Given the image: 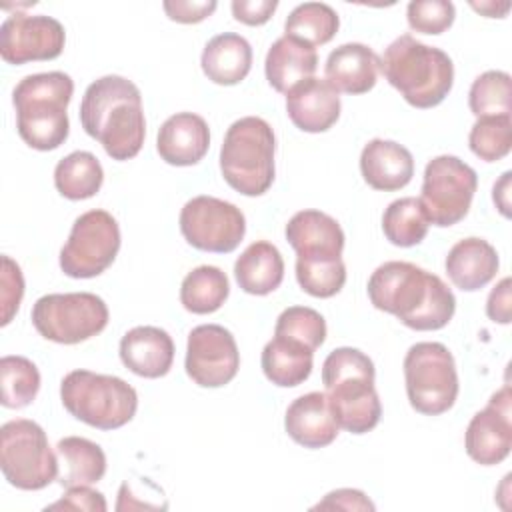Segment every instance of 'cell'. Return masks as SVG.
<instances>
[{"instance_id":"obj_1","label":"cell","mask_w":512,"mask_h":512,"mask_svg":"<svg viewBox=\"0 0 512 512\" xmlns=\"http://www.w3.org/2000/svg\"><path fill=\"white\" fill-rule=\"evenodd\" d=\"M366 290L374 308L418 332L444 328L456 312V298L444 280L412 262L380 264Z\"/></svg>"},{"instance_id":"obj_2","label":"cell","mask_w":512,"mask_h":512,"mask_svg":"<svg viewBox=\"0 0 512 512\" xmlns=\"http://www.w3.org/2000/svg\"><path fill=\"white\" fill-rule=\"evenodd\" d=\"M80 124L98 140L112 160L134 158L146 136L142 94L124 76H102L94 80L80 102Z\"/></svg>"},{"instance_id":"obj_3","label":"cell","mask_w":512,"mask_h":512,"mask_svg":"<svg viewBox=\"0 0 512 512\" xmlns=\"http://www.w3.org/2000/svg\"><path fill=\"white\" fill-rule=\"evenodd\" d=\"M374 362L358 348L332 350L322 364V384L340 428L352 434L370 432L382 416L374 388Z\"/></svg>"},{"instance_id":"obj_4","label":"cell","mask_w":512,"mask_h":512,"mask_svg":"<svg viewBox=\"0 0 512 512\" xmlns=\"http://www.w3.org/2000/svg\"><path fill=\"white\" fill-rule=\"evenodd\" d=\"M72 94L74 80L58 70L30 74L16 84L12 92L16 128L30 148L48 152L66 142L70 134L66 110Z\"/></svg>"},{"instance_id":"obj_5","label":"cell","mask_w":512,"mask_h":512,"mask_svg":"<svg viewBox=\"0 0 512 512\" xmlns=\"http://www.w3.org/2000/svg\"><path fill=\"white\" fill-rule=\"evenodd\" d=\"M380 70L410 106L422 110L438 106L454 84L452 58L412 34H402L388 44L380 58Z\"/></svg>"},{"instance_id":"obj_6","label":"cell","mask_w":512,"mask_h":512,"mask_svg":"<svg viewBox=\"0 0 512 512\" xmlns=\"http://www.w3.org/2000/svg\"><path fill=\"white\" fill-rule=\"evenodd\" d=\"M276 138L272 126L258 116L230 124L220 148V172L230 188L244 196H262L274 182Z\"/></svg>"},{"instance_id":"obj_7","label":"cell","mask_w":512,"mask_h":512,"mask_svg":"<svg viewBox=\"0 0 512 512\" xmlns=\"http://www.w3.org/2000/svg\"><path fill=\"white\" fill-rule=\"evenodd\" d=\"M60 400L76 420L98 430L122 428L138 408V394L126 380L90 370L68 372L60 382Z\"/></svg>"},{"instance_id":"obj_8","label":"cell","mask_w":512,"mask_h":512,"mask_svg":"<svg viewBox=\"0 0 512 512\" xmlns=\"http://www.w3.org/2000/svg\"><path fill=\"white\" fill-rule=\"evenodd\" d=\"M0 468L10 486L42 490L58 478V454L40 424L16 418L0 428Z\"/></svg>"},{"instance_id":"obj_9","label":"cell","mask_w":512,"mask_h":512,"mask_svg":"<svg viewBox=\"0 0 512 512\" xmlns=\"http://www.w3.org/2000/svg\"><path fill=\"white\" fill-rule=\"evenodd\" d=\"M404 382L416 412L426 416L448 412L460 390L452 352L440 342H416L404 356Z\"/></svg>"},{"instance_id":"obj_10","label":"cell","mask_w":512,"mask_h":512,"mask_svg":"<svg viewBox=\"0 0 512 512\" xmlns=\"http://www.w3.org/2000/svg\"><path fill=\"white\" fill-rule=\"evenodd\" d=\"M106 302L92 292L46 294L32 306L36 332L56 344H80L100 334L108 324Z\"/></svg>"},{"instance_id":"obj_11","label":"cell","mask_w":512,"mask_h":512,"mask_svg":"<svg viewBox=\"0 0 512 512\" xmlns=\"http://www.w3.org/2000/svg\"><path fill=\"white\" fill-rule=\"evenodd\" d=\"M476 188L478 176L474 168L458 156L442 154L426 164L418 200L430 224L448 228L468 214Z\"/></svg>"},{"instance_id":"obj_12","label":"cell","mask_w":512,"mask_h":512,"mask_svg":"<svg viewBox=\"0 0 512 512\" xmlns=\"http://www.w3.org/2000/svg\"><path fill=\"white\" fill-rule=\"evenodd\" d=\"M120 250V226L106 210L80 214L60 250V268L70 278H94L102 274Z\"/></svg>"},{"instance_id":"obj_13","label":"cell","mask_w":512,"mask_h":512,"mask_svg":"<svg viewBox=\"0 0 512 512\" xmlns=\"http://www.w3.org/2000/svg\"><path fill=\"white\" fill-rule=\"evenodd\" d=\"M180 232L184 240L202 252L228 254L238 248L246 234L242 210L214 196H196L180 210Z\"/></svg>"},{"instance_id":"obj_14","label":"cell","mask_w":512,"mask_h":512,"mask_svg":"<svg viewBox=\"0 0 512 512\" xmlns=\"http://www.w3.org/2000/svg\"><path fill=\"white\" fill-rule=\"evenodd\" d=\"M184 368L192 382L202 388H220L232 382L240 368V352L232 332L220 324L192 328Z\"/></svg>"},{"instance_id":"obj_15","label":"cell","mask_w":512,"mask_h":512,"mask_svg":"<svg viewBox=\"0 0 512 512\" xmlns=\"http://www.w3.org/2000/svg\"><path fill=\"white\" fill-rule=\"evenodd\" d=\"M64 42V26L46 14L16 12L0 26V56L8 64L54 60L62 54Z\"/></svg>"},{"instance_id":"obj_16","label":"cell","mask_w":512,"mask_h":512,"mask_svg":"<svg viewBox=\"0 0 512 512\" xmlns=\"http://www.w3.org/2000/svg\"><path fill=\"white\" fill-rule=\"evenodd\" d=\"M464 448L482 466H494L508 458L512 448V394L508 384L494 392L486 408L472 416L464 434Z\"/></svg>"},{"instance_id":"obj_17","label":"cell","mask_w":512,"mask_h":512,"mask_svg":"<svg viewBox=\"0 0 512 512\" xmlns=\"http://www.w3.org/2000/svg\"><path fill=\"white\" fill-rule=\"evenodd\" d=\"M286 240L300 260L342 258L344 232L326 212L300 210L286 224Z\"/></svg>"},{"instance_id":"obj_18","label":"cell","mask_w":512,"mask_h":512,"mask_svg":"<svg viewBox=\"0 0 512 512\" xmlns=\"http://www.w3.org/2000/svg\"><path fill=\"white\" fill-rule=\"evenodd\" d=\"M338 92L320 78H308L286 92V112L296 128L318 134L330 130L340 118Z\"/></svg>"},{"instance_id":"obj_19","label":"cell","mask_w":512,"mask_h":512,"mask_svg":"<svg viewBox=\"0 0 512 512\" xmlns=\"http://www.w3.org/2000/svg\"><path fill=\"white\" fill-rule=\"evenodd\" d=\"M210 148V128L206 120L194 112H178L170 116L158 130L156 150L170 166L198 164Z\"/></svg>"},{"instance_id":"obj_20","label":"cell","mask_w":512,"mask_h":512,"mask_svg":"<svg viewBox=\"0 0 512 512\" xmlns=\"http://www.w3.org/2000/svg\"><path fill=\"white\" fill-rule=\"evenodd\" d=\"M284 428L296 444L312 450L332 444L340 430L326 392H308L298 396L286 410Z\"/></svg>"},{"instance_id":"obj_21","label":"cell","mask_w":512,"mask_h":512,"mask_svg":"<svg viewBox=\"0 0 512 512\" xmlns=\"http://www.w3.org/2000/svg\"><path fill=\"white\" fill-rule=\"evenodd\" d=\"M122 364L142 378H162L174 362V342L158 326H136L120 340Z\"/></svg>"},{"instance_id":"obj_22","label":"cell","mask_w":512,"mask_h":512,"mask_svg":"<svg viewBox=\"0 0 512 512\" xmlns=\"http://www.w3.org/2000/svg\"><path fill=\"white\" fill-rule=\"evenodd\" d=\"M360 172L370 188L394 192L410 184L414 176V158L402 144L374 138L362 148Z\"/></svg>"},{"instance_id":"obj_23","label":"cell","mask_w":512,"mask_h":512,"mask_svg":"<svg viewBox=\"0 0 512 512\" xmlns=\"http://www.w3.org/2000/svg\"><path fill=\"white\" fill-rule=\"evenodd\" d=\"M380 72L378 54L360 42H348L334 48L324 66V80L346 94H366L376 86Z\"/></svg>"},{"instance_id":"obj_24","label":"cell","mask_w":512,"mask_h":512,"mask_svg":"<svg viewBox=\"0 0 512 512\" xmlns=\"http://www.w3.org/2000/svg\"><path fill=\"white\" fill-rule=\"evenodd\" d=\"M446 274L462 292H476L490 284L498 272L500 260L496 248L482 238H464L456 242L446 256Z\"/></svg>"},{"instance_id":"obj_25","label":"cell","mask_w":512,"mask_h":512,"mask_svg":"<svg viewBox=\"0 0 512 512\" xmlns=\"http://www.w3.org/2000/svg\"><path fill=\"white\" fill-rule=\"evenodd\" d=\"M316 68H318L316 48L290 36L278 38L270 46L264 62L266 80L280 94H286L302 80L312 78Z\"/></svg>"},{"instance_id":"obj_26","label":"cell","mask_w":512,"mask_h":512,"mask_svg":"<svg viewBox=\"0 0 512 512\" xmlns=\"http://www.w3.org/2000/svg\"><path fill=\"white\" fill-rule=\"evenodd\" d=\"M200 64L206 78L214 84L234 86L242 82L252 68V46L240 34L222 32L206 42Z\"/></svg>"},{"instance_id":"obj_27","label":"cell","mask_w":512,"mask_h":512,"mask_svg":"<svg viewBox=\"0 0 512 512\" xmlns=\"http://www.w3.org/2000/svg\"><path fill=\"white\" fill-rule=\"evenodd\" d=\"M58 484L62 488L92 486L106 474L104 450L82 436H66L56 444Z\"/></svg>"},{"instance_id":"obj_28","label":"cell","mask_w":512,"mask_h":512,"mask_svg":"<svg viewBox=\"0 0 512 512\" xmlns=\"http://www.w3.org/2000/svg\"><path fill=\"white\" fill-rule=\"evenodd\" d=\"M234 276L246 294L266 296L274 292L284 280V260L280 250L266 242H252L236 260Z\"/></svg>"},{"instance_id":"obj_29","label":"cell","mask_w":512,"mask_h":512,"mask_svg":"<svg viewBox=\"0 0 512 512\" xmlns=\"http://www.w3.org/2000/svg\"><path fill=\"white\" fill-rule=\"evenodd\" d=\"M262 372L264 376L280 386L294 388L300 386L312 374L314 350L298 340L286 336H274L262 350Z\"/></svg>"},{"instance_id":"obj_30","label":"cell","mask_w":512,"mask_h":512,"mask_svg":"<svg viewBox=\"0 0 512 512\" xmlns=\"http://www.w3.org/2000/svg\"><path fill=\"white\" fill-rule=\"evenodd\" d=\"M102 182V164L86 150H76L64 156L54 168V186L68 200H86L96 196Z\"/></svg>"},{"instance_id":"obj_31","label":"cell","mask_w":512,"mask_h":512,"mask_svg":"<svg viewBox=\"0 0 512 512\" xmlns=\"http://www.w3.org/2000/svg\"><path fill=\"white\" fill-rule=\"evenodd\" d=\"M228 276L218 266H198L190 270L180 286V302L192 314H212L228 298Z\"/></svg>"},{"instance_id":"obj_32","label":"cell","mask_w":512,"mask_h":512,"mask_svg":"<svg viewBox=\"0 0 512 512\" xmlns=\"http://www.w3.org/2000/svg\"><path fill=\"white\" fill-rule=\"evenodd\" d=\"M430 220L424 206L414 196H404L388 204L382 214V232L386 240L400 248L420 244L428 234Z\"/></svg>"},{"instance_id":"obj_33","label":"cell","mask_w":512,"mask_h":512,"mask_svg":"<svg viewBox=\"0 0 512 512\" xmlns=\"http://www.w3.org/2000/svg\"><path fill=\"white\" fill-rule=\"evenodd\" d=\"M340 28L336 10L324 2L298 4L284 22V36L296 38L308 46L328 44Z\"/></svg>"},{"instance_id":"obj_34","label":"cell","mask_w":512,"mask_h":512,"mask_svg":"<svg viewBox=\"0 0 512 512\" xmlns=\"http://www.w3.org/2000/svg\"><path fill=\"white\" fill-rule=\"evenodd\" d=\"M0 402L4 408H24L32 404L40 390V372L24 356H4L0 360Z\"/></svg>"},{"instance_id":"obj_35","label":"cell","mask_w":512,"mask_h":512,"mask_svg":"<svg viewBox=\"0 0 512 512\" xmlns=\"http://www.w3.org/2000/svg\"><path fill=\"white\" fill-rule=\"evenodd\" d=\"M468 106L476 118L510 116L512 80L508 72L486 70L480 74L468 92Z\"/></svg>"},{"instance_id":"obj_36","label":"cell","mask_w":512,"mask_h":512,"mask_svg":"<svg viewBox=\"0 0 512 512\" xmlns=\"http://www.w3.org/2000/svg\"><path fill=\"white\" fill-rule=\"evenodd\" d=\"M296 280L300 288L314 298H332L346 284V266L342 258L300 260L296 258Z\"/></svg>"},{"instance_id":"obj_37","label":"cell","mask_w":512,"mask_h":512,"mask_svg":"<svg viewBox=\"0 0 512 512\" xmlns=\"http://www.w3.org/2000/svg\"><path fill=\"white\" fill-rule=\"evenodd\" d=\"M468 146L484 162H498L508 156L512 148L510 116L478 118L468 134Z\"/></svg>"},{"instance_id":"obj_38","label":"cell","mask_w":512,"mask_h":512,"mask_svg":"<svg viewBox=\"0 0 512 512\" xmlns=\"http://www.w3.org/2000/svg\"><path fill=\"white\" fill-rule=\"evenodd\" d=\"M274 336H286L316 350L326 340V320L308 306H290L276 320Z\"/></svg>"},{"instance_id":"obj_39","label":"cell","mask_w":512,"mask_h":512,"mask_svg":"<svg viewBox=\"0 0 512 512\" xmlns=\"http://www.w3.org/2000/svg\"><path fill=\"white\" fill-rule=\"evenodd\" d=\"M406 18L414 32L442 34L452 26L456 8L448 0H412L406 8Z\"/></svg>"},{"instance_id":"obj_40","label":"cell","mask_w":512,"mask_h":512,"mask_svg":"<svg viewBox=\"0 0 512 512\" xmlns=\"http://www.w3.org/2000/svg\"><path fill=\"white\" fill-rule=\"evenodd\" d=\"M24 296V278L20 266L10 258L2 256V288H0V300H2V326L10 324L12 316L18 312L20 302Z\"/></svg>"},{"instance_id":"obj_41","label":"cell","mask_w":512,"mask_h":512,"mask_svg":"<svg viewBox=\"0 0 512 512\" xmlns=\"http://www.w3.org/2000/svg\"><path fill=\"white\" fill-rule=\"evenodd\" d=\"M106 500L98 490L90 486H74L54 504L46 506V510H90V512H104Z\"/></svg>"},{"instance_id":"obj_42","label":"cell","mask_w":512,"mask_h":512,"mask_svg":"<svg viewBox=\"0 0 512 512\" xmlns=\"http://www.w3.org/2000/svg\"><path fill=\"white\" fill-rule=\"evenodd\" d=\"M216 2H192V0H176V2H164L162 8L166 16L180 24H198L204 18H208L216 10Z\"/></svg>"},{"instance_id":"obj_43","label":"cell","mask_w":512,"mask_h":512,"mask_svg":"<svg viewBox=\"0 0 512 512\" xmlns=\"http://www.w3.org/2000/svg\"><path fill=\"white\" fill-rule=\"evenodd\" d=\"M276 8H278L276 0H234L232 2L234 18L246 26L266 24L276 12Z\"/></svg>"},{"instance_id":"obj_44","label":"cell","mask_w":512,"mask_h":512,"mask_svg":"<svg viewBox=\"0 0 512 512\" xmlns=\"http://www.w3.org/2000/svg\"><path fill=\"white\" fill-rule=\"evenodd\" d=\"M314 510H374V504L360 490L340 488L326 494V498L318 502Z\"/></svg>"},{"instance_id":"obj_45","label":"cell","mask_w":512,"mask_h":512,"mask_svg":"<svg viewBox=\"0 0 512 512\" xmlns=\"http://www.w3.org/2000/svg\"><path fill=\"white\" fill-rule=\"evenodd\" d=\"M510 278H502L490 292L486 302V314L492 322L498 324H510Z\"/></svg>"},{"instance_id":"obj_46","label":"cell","mask_w":512,"mask_h":512,"mask_svg":"<svg viewBox=\"0 0 512 512\" xmlns=\"http://www.w3.org/2000/svg\"><path fill=\"white\" fill-rule=\"evenodd\" d=\"M510 178H512V172L510 170L504 172L492 190V200L500 210V214L506 218H510Z\"/></svg>"},{"instance_id":"obj_47","label":"cell","mask_w":512,"mask_h":512,"mask_svg":"<svg viewBox=\"0 0 512 512\" xmlns=\"http://www.w3.org/2000/svg\"><path fill=\"white\" fill-rule=\"evenodd\" d=\"M470 6L476 12L484 14L486 18H504L508 14V10H510V2H502V4H498V2H480V4L472 2Z\"/></svg>"}]
</instances>
